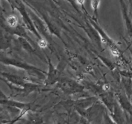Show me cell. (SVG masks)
Here are the masks:
<instances>
[{"label": "cell", "mask_w": 132, "mask_h": 124, "mask_svg": "<svg viewBox=\"0 0 132 124\" xmlns=\"http://www.w3.org/2000/svg\"><path fill=\"white\" fill-rule=\"evenodd\" d=\"M77 2H78L79 4H83L85 0H77Z\"/></svg>", "instance_id": "obj_5"}, {"label": "cell", "mask_w": 132, "mask_h": 124, "mask_svg": "<svg viewBox=\"0 0 132 124\" xmlns=\"http://www.w3.org/2000/svg\"><path fill=\"white\" fill-rule=\"evenodd\" d=\"M46 45H47V43H46V42L45 40H41V41H39V45L41 47H45L46 46Z\"/></svg>", "instance_id": "obj_3"}, {"label": "cell", "mask_w": 132, "mask_h": 124, "mask_svg": "<svg viewBox=\"0 0 132 124\" xmlns=\"http://www.w3.org/2000/svg\"><path fill=\"white\" fill-rule=\"evenodd\" d=\"M112 54L114 56H118L119 52L117 51V50H112Z\"/></svg>", "instance_id": "obj_4"}, {"label": "cell", "mask_w": 132, "mask_h": 124, "mask_svg": "<svg viewBox=\"0 0 132 124\" xmlns=\"http://www.w3.org/2000/svg\"><path fill=\"white\" fill-rule=\"evenodd\" d=\"M18 19H17V18L15 16H10L7 19V21L9 23V25H10L11 27H15L17 25V22H18Z\"/></svg>", "instance_id": "obj_1"}, {"label": "cell", "mask_w": 132, "mask_h": 124, "mask_svg": "<svg viewBox=\"0 0 132 124\" xmlns=\"http://www.w3.org/2000/svg\"><path fill=\"white\" fill-rule=\"evenodd\" d=\"M99 0H92V6L94 9H97L99 5Z\"/></svg>", "instance_id": "obj_2"}]
</instances>
